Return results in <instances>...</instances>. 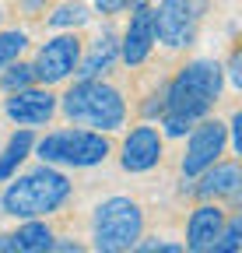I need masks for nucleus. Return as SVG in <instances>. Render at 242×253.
Wrapping results in <instances>:
<instances>
[{
	"instance_id": "obj_1",
	"label": "nucleus",
	"mask_w": 242,
	"mask_h": 253,
	"mask_svg": "<svg viewBox=\"0 0 242 253\" xmlns=\"http://www.w3.org/2000/svg\"><path fill=\"white\" fill-rule=\"evenodd\" d=\"M70 194H74V183L67 179V172L42 162L32 172H25L4 186L0 208H4V214L21 218V221L25 218H49L70 201Z\"/></svg>"
},
{
	"instance_id": "obj_2",
	"label": "nucleus",
	"mask_w": 242,
	"mask_h": 253,
	"mask_svg": "<svg viewBox=\"0 0 242 253\" xmlns=\"http://www.w3.org/2000/svg\"><path fill=\"white\" fill-rule=\"evenodd\" d=\"M56 109L74 126H88V130H99V134H112L127 123V99L119 95L116 84H109L102 78L74 81L56 99Z\"/></svg>"
},
{
	"instance_id": "obj_3",
	"label": "nucleus",
	"mask_w": 242,
	"mask_h": 253,
	"mask_svg": "<svg viewBox=\"0 0 242 253\" xmlns=\"http://www.w3.org/2000/svg\"><path fill=\"white\" fill-rule=\"evenodd\" d=\"M221 88H225V74L218 60H190L165 84V109L197 123L214 109V102L221 99Z\"/></svg>"
},
{
	"instance_id": "obj_4",
	"label": "nucleus",
	"mask_w": 242,
	"mask_h": 253,
	"mask_svg": "<svg viewBox=\"0 0 242 253\" xmlns=\"http://www.w3.org/2000/svg\"><path fill=\"white\" fill-rule=\"evenodd\" d=\"M32 151L39 155V162L46 166H67V169H92L102 166L109 158V137L88 126H67V130H53L42 141L32 144Z\"/></svg>"
},
{
	"instance_id": "obj_5",
	"label": "nucleus",
	"mask_w": 242,
	"mask_h": 253,
	"mask_svg": "<svg viewBox=\"0 0 242 253\" xmlns=\"http://www.w3.org/2000/svg\"><path fill=\"white\" fill-rule=\"evenodd\" d=\"M140 236H144V211L137 201L116 194L95 208V214H92L95 253H127Z\"/></svg>"
},
{
	"instance_id": "obj_6",
	"label": "nucleus",
	"mask_w": 242,
	"mask_h": 253,
	"mask_svg": "<svg viewBox=\"0 0 242 253\" xmlns=\"http://www.w3.org/2000/svg\"><path fill=\"white\" fill-rule=\"evenodd\" d=\"M204 14H207V0H162L155 7V42L169 49L193 46Z\"/></svg>"
},
{
	"instance_id": "obj_7",
	"label": "nucleus",
	"mask_w": 242,
	"mask_h": 253,
	"mask_svg": "<svg viewBox=\"0 0 242 253\" xmlns=\"http://www.w3.org/2000/svg\"><path fill=\"white\" fill-rule=\"evenodd\" d=\"M228 148V134H225V123L221 120H197L190 126V134H186V155H183V162H179V169H183L186 179H197L207 166H214L218 158L225 155Z\"/></svg>"
},
{
	"instance_id": "obj_8",
	"label": "nucleus",
	"mask_w": 242,
	"mask_h": 253,
	"mask_svg": "<svg viewBox=\"0 0 242 253\" xmlns=\"http://www.w3.org/2000/svg\"><path fill=\"white\" fill-rule=\"evenodd\" d=\"M77 60H81V39L74 32H60V36L46 39L32 60V74H35V84H60L67 81L74 71H77Z\"/></svg>"
},
{
	"instance_id": "obj_9",
	"label": "nucleus",
	"mask_w": 242,
	"mask_h": 253,
	"mask_svg": "<svg viewBox=\"0 0 242 253\" xmlns=\"http://www.w3.org/2000/svg\"><path fill=\"white\" fill-rule=\"evenodd\" d=\"M4 116L14 123V126H46L53 116H56V95L46 88V84H32V88H21V91H11V99L4 102Z\"/></svg>"
},
{
	"instance_id": "obj_10",
	"label": "nucleus",
	"mask_w": 242,
	"mask_h": 253,
	"mask_svg": "<svg viewBox=\"0 0 242 253\" xmlns=\"http://www.w3.org/2000/svg\"><path fill=\"white\" fill-rule=\"evenodd\" d=\"M155 49V7L151 4H134L130 7V21L127 32L119 39V60L127 67H140Z\"/></svg>"
},
{
	"instance_id": "obj_11",
	"label": "nucleus",
	"mask_w": 242,
	"mask_h": 253,
	"mask_svg": "<svg viewBox=\"0 0 242 253\" xmlns=\"http://www.w3.org/2000/svg\"><path fill=\"white\" fill-rule=\"evenodd\" d=\"M162 148H165V137L158 126L151 123H140L123 137V148H119V166L127 172H151L158 162H162Z\"/></svg>"
},
{
	"instance_id": "obj_12",
	"label": "nucleus",
	"mask_w": 242,
	"mask_h": 253,
	"mask_svg": "<svg viewBox=\"0 0 242 253\" xmlns=\"http://www.w3.org/2000/svg\"><path fill=\"white\" fill-rule=\"evenodd\" d=\"M200 183L193 186V194L200 197V201H232V204H239V190H242V172H239V162H218L214 166H207L200 176H197Z\"/></svg>"
},
{
	"instance_id": "obj_13",
	"label": "nucleus",
	"mask_w": 242,
	"mask_h": 253,
	"mask_svg": "<svg viewBox=\"0 0 242 253\" xmlns=\"http://www.w3.org/2000/svg\"><path fill=\"white\" fill-rule=\"evenodd\" d=\"M225 208H218V201L210 204L204 201L200 208H193L190 221H186V253H204L210 246V239H214L221 229H225Z\"/></svg>"
},
{
	"instance_id": "obj_14",
	"label": "nucleus",
	"mask_w": 242,
	"mask_h": 253,
	"mask_svg": "<svg viewBox=\"0 0 242 253\" xmlns=\"http://www.w3.org/2000/svg\"><path fill=\"white\" fill-rule=\"evenodd\" d=\"M119 60V39L112 36V32H102V36L92 42V49H88V56L77 60V71L74 78L77 81H92V78H102L105 71H112V63Z\"/></svg>"
},
{
	"instance_id": "obj_15",
	"label": "nucleus",
	"mask_w": 242,
	"mask_h": 253,
	"mask_svg": "<svg viewBox=\"0 0 242 253\" xmlns=\"http://www.w3.org/2000/svg\"><path fill=\"white\" fill-rule=\"evenodd\" d=\"M32 144H35V134L28 130V126H21V130H14L4 144V151H0V183H7L18 176L21 162L28 155H32Z\"/></svg>"
},
{
	"instance_id": "obj_16",
	"label": "nucleus",
	"mask_w": 242,
	"mask_h": 253,
	"mask_svg": "<svg viewBox=\"0 0 242 253\" xmlns=\"http://www.w3.org/2000/svg\"><path fill=\"white\" fill-rule=\"evenodd\" d=\"M11 239H14V250L18 253H46L56 236L46 225V218H25L21 225H18V232H11Z\"/></svg>"
},
{
	"instance_id": "obj_17",
	"label": "nucleus",
	"mask_w": 242,
	"mask_h": 253,
	"mask_svg": "<svg viewBox=\"0 0 242 253\" xmlns=\"http://www.w3.org/2000/svg\"><path fill=\"white\" fill-rule=\"evenodd\" d=\"M239 250H242V218L228 214L225 218V229L210 239V246L204 253H239Z\"/></svg>"
},
{
	"instance_id": "obj_18",
	"label": "nucleus",
	"mask_w": 242,
	"mask_h": 253,
	"mask_svg": "<svg viewBox=\"0 0 242 253\" xmlns=\"http://www.w3.org/2000/svg\"><path fill=\"white\" fill-rule=\"evenodd\" d=\"M32 84H35L32 63H21V60H14V63H7V67L0 71V88H4L7 95H11V91H21V88H32Z\"/></svg>"
},
{
	"instance_id": "obj_19",
	"label": "nucleus",
	"mask_w": 242,
	"mask_h": 253,
	"mask_svg": "<svg viewBox=\"0 0 242 253\" xmlns=\"http://www.w3.org/2000/svg\"><path fill=\"white\" fill-rule=\"evenodd\" d=\"M88 18V7L81 4V0H67V4H60L53 14H49V25L53 28H77V25H84Z\"/></svg>"
},
{
	"instance_id": "obj_20",
	"label": "nucleus",
	"mask_w": 242,
	"mask_h": 253,
	"mask_svg": "<svg viewBox=\"0 0 242 253\" xmlns=\"http://www.w3.org/2000/svg\"><path fill=\"white\" fill-rule=\"evenodd\" d=\"M25 46H28V36H25V32H18V28H7V32H0V71H4L7 63L21 60Z\"/></svg>"
},
{
	"instance_id": "obj_21",
	"label": "nucleus",
	"mask_w": 242,
	"mask_h": 253,
	"mask_svg": "<svg viewBox=\"0 0 242 253\" xmlns=\"http://www.w3.org/2000/svg\"><path fill=\"white\" fill-rule=\"evenodd\" d=\"M158 120H162V126H158L162 137H186V134H190V126H193V120L179 116V113H169V109H165Z\"/></svg>"
},
{
	"instance_id": "obj_22",
	"label": "nucleus",
	"mask_w": 242,
	"mask_h": 253,
	"mask_svg": "<svg viewBox=\"0 0 242 253\" xmlns=\"http://www.w3.org/2000/svg\"><path fill=\"white\" fill-rule=\"evenodd\" d=\"M225 134H228V148L242 155V113H232V120L225 123Z\"/></svg>"
},
{
	"instance_id": "obj_23",
	"label": "nucleus",
	"mask_w": 242,
	"mask_h": 253,
	"mask_svg": "<svg viewBox=\"0 0 242 253\" xmlns=\"http://www.w3.org/2000/svg\"><path fill=\"white\" fill-rule=\"evenodd\" d=\"M221 74H228V84H232L235 91L242 88V49H232L228 67H221Z\"/></svg>"
},
{
	"instance_id": "obj_24",
	"label": "nucleus",
	"mask_w": 242,
	"mask_h": 253,
	"mask_svg": "<svg viewBox=\"0 0 242 253\" xmlns=\"http://www.w3.org/2000/svg\"><path fill=\"white\" fill-rule=\"evenodd\" d=\"M92 4H95V11H99V14H119V11L134 7L137 0H92Z\"/></svg>"
},
{
	"instance_id": "obj_25",
	"label": "nucleus",
	"mask_w": 242,
	"mask_h": 253,
	"mask_svg": "<svg viewBox=\"0 0 242 253\" xmlns=\"http://www.w3.org/2000/svg\"><path fill=\"white\" fill-rule=\"evenodd\" d=\"M151 102H144V116H162L165 113V88L158 95H147Z\"/></svg>"
},
{
	"instance_id": "obj_26",
	"label": "nucleus",
	"mask_w": 242,
	"mask_h": 253,
	"mask_svg": "<svg viewBox=\"0 0 242 253\" xmlns=\"http://www.w3.org/2000/svg\"><path fill=\"white\" fill-rule=\"evenodd\" d=\"M46 253H84V246L74 243V239H53V246Z\"/></svg>"
},
{
	"instance_id": "obj_27",
	"label": "nucleus",
	"mask_w": 242,
	"mask_h": 253,
	"mask_svg": "<svg viewBox=\"0 0 242 253\" xmlns=\"http://www.w3.org/2000/svg\"><path fill=\"white\" fill-rule=\"evenodd\" d=\"M151 253H186L183 243H169V239H155L151 243Z\"/></svg>"
},
{
	"instance_id": "obj_28",
	"label": "nucleus",
	"mask_w": 242,
	"mask_h": 253,
	"mask_svg": "<svg viewBox=\"0 0 242 253\" xmlns=\"http://www.w3.org/2000/svg\"><path fill=\"white\" fill-rule=\"evenodd\" d=\"M0 253H18V250H14V239H11L7 232H0Z\"/></svg>"
},
{
	"instance_id": "obj_29",
	"label": "nucleus",
	"mask_w": 242,
	"mask_h": 253,
	"mask_svg": "<svg viewBox=\"0 0 242 253\" xmlns=\"http://www.w3.org/2000/svg\"><path fill=\"white\" fill-rule=\"evenodd\" d=\"M21 7H25L28 14H35V11H42V7H46V0H21Z\"/></svg>"
},
{
	"instance_id": "obj_30",
	"label": "nucleus",
	"mask_w": 242,
	"mask_h": 253,
	"mask_svg": "<svg viewBox=\"0 0 242 253\" xmlns=\"http://www.w3.org/2000/svg\"><path fill=\"white\" fill-rule=\"evenodd\" d=\"M0 18H4V11H0Z\"/></svg>"
}]
</instances>
